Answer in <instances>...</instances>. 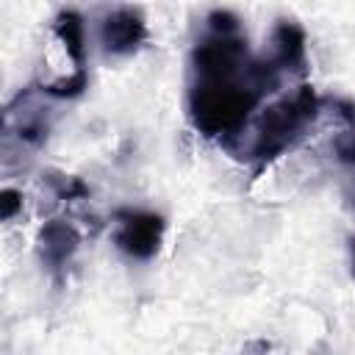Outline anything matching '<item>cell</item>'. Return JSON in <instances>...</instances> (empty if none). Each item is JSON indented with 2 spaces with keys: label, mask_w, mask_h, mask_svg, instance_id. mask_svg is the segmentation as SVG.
<instances>
[{
  "label": "cell",
  "mask_w": 355,
  "mask_h": 355,
  "mask_svg": "<svg viewBox=\"0 0 355 355\" xmlns=\"http://www.w3.org/2000/svg\"><path fill=\"white\" fill-rule=\"evenodd\" d=\"M327 103L341 122L338 133L333 136V155L349 175H355V103L349 100H327Z\"/></svg>",
  "instance_id": "cell-8"
},
{
  "label": "cell",
  "mask_w": 355,
  "mask_h": 355,
  "mask_svg": "<svg viewBox=\"0 0 355 355\" xmlns=\"http://www.w3.org/2000/svg\"><path fill=\"white\" fill-rule=\"evenodd\" d=\"M39 258L47 266V272L61 280V275L67 272V266L72 263L78 247H80V233L72 222L64 219H50L39 227Z\"/></svg>",
  "instance_id": "cell-7"
},
{
  "label": "cell",
  "mask_w": 355,
  "mask_h": 355,
  "mask_svg": "<svg viewBox=\"0 0 355 355\" xmlns=\"http://www.w3.org/2000/svg\"><path fill=\"white\" fill-rule=\"evenodd\" d=\"M322 114V97L313 92L311 83L294 86L288 94H280L269 103L255 119H250V141L233 153V158L250 161L252 175L266 169L272 161L294 150L316 125Z\"/></svg>",
  "instance_id": "cell-2"
},
{
  "label": "cell",
  "mask_w": 355,
  "mask_h": 355,
  "mask_svg": "<svg viewBox=\"0 0 355 355\" xmlns=\"http://www.w3.org/2000/svg\"><path fill=\"white\" fill-rule=\"evenodd\" d=\"M114 244L133 261H150L161 250L166 222L155 211L141 208H119L114 211Z\"/></svg>",
  "instance_id": "cell-3"
},
{
  "label": "cell",
  "mask_w": 355,
  "mask_h": 355,
  "mask_svg": "<svg viewBox=\"0 0 355 355\" xmlns=\"http://www.w3.org/2000/svg\"><path fill=\"white\" fill-rule=\"evenodd\" d=\"M3 200V219L8 222V219H14V214L22 208V194L17 191V189H3V194H0Z\"/></svg>",
  "instance_id": "cell-11"
},
{
  "label": "cell",
  "mask_w": 355,
  "mask_h": 355,
  "mask_svg": "<svg viewBox=\"0 0 355 355\" xmlns=\"http://www.w3.org/2000/svg\"><path fill=\"white\" fill-rule=\"evenodd\" d=\"M33 100H36V89L28 86L14 97V103L6 111V136H19V141L28 147L44 144L50 133L47 108L36 105Z\"/></svg>",
  "instance_id": "cell-6"
},
{
  "label": "cell",
  "mask_w": 355,
  "mask_h": 355,
  "mask_svg": "<svg viewBox=\"0 0 355 355\" xmlns=\"http://www.w3.org/2000/svg\"><path fill=\"white\" fill-rule=\"evenodd\" d=\"M269 61L277 67L283 78H305L308 55H305V31L294 19H277L269 36Z\"/></svg>",
  "instance_id": "cell-5"
},
{
  "label": "cell",
  "mask_w": 355,
  "mask_h": 355,
  "mask_svg": "<svg viewBox=\"0 0 355 355\" xmlns=\"http://www.w3.org/2000/svg\"><path fill=\"white\" fill-rule=\"evenodd\" d=\"M347 202H349L352 211H355V175H349V183H347Z\"/></svg>",
  "instance_id": "cell-12"
},
{
  "label": "cell",
  "mask_w": 355,
  "mask_h": 355,
  "mask_svg": "<svg viewBox=\"0 0 355 355\" xmlns=\"http://www.w3.org/2000/svg\"><path fill=\"white\" fill-rule=\"evenodd\" d=\"M53 33L61 39L67 55L72 58L75 69H86V31H83V17L72 8L61 11L53 19Z\"/></svg>",
  "instance_id": "cell-9"
},
{
  "label": "cell",
  "mask_w": 355,
  "mask_h": 355,
  "mask_svg": "<svg viewBox=\"0 0 355 355\" xmlns=\"http://www.w3.org/2000/svg\"><path fill=\"white\" fill-rule=\"evenodd\" d=\"M349 252H352V261H349V275L355 277V239H349Z\"/></svg>",
  "instance_id": "cell-13"
},
{
  "label": "cell",
  "mask_w": 355,
  "mask_h": 355,
  "mask_svg": "<svg viewBox=\"0 0 355 355\" xmlns=\"http://www.w3.org/2000/svg\"><path fill=\"white\" fill-rule=\"evenodd\" d=\"M283 80L266 53H250L239 17L216 8L205 17V31L189 55V122L202 139L230 150L247 130L252 111Z\"/></svg>",
  "instance_id": "cell-1"
},
{
  "label": "cell",
  "mask_w": 355,
  "mask_h": 355,
  "mask_svg": "<svg viewBox=\"0 0 355 355\" xmlns=\"http://www.w3.org/2000/svg\"><path fill=\"white\" fill-rule=\"evenodd\" d=\"M50 186L55 189L58 200H83L89 197V186L78 178H67V175H53L50 178Z\"/></svg>",
  "instance_id": "cell-10"
},
{
  "label": "cell",
  "mask_w": 355,
  "mask_h": 355,
  "mask_svg": "<svg viewBox=\"0 0 355 355\" xmlns=\"http://www.w3.org/2000/svg\"><path fill=\"white\" fill-rule=\"evenodd\" d=\"M147 42V22L139 8L122 6L100 19V44L105 55H133Z\"/></svg>",
  "instance_id": "cell-4"
}]
</instances>
